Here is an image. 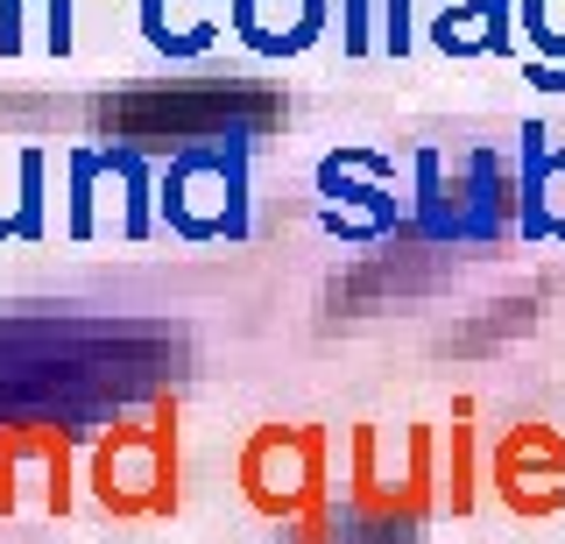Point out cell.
<instances>
[{
	"label": "cell",
	"mask_w": 565,
	"mask_h": 544,
	"mask_svg": "<svg viewBox=\"0 0 565 544\" xmlns=\"http://www.w3.org/2000/svg\"><path fill=\"white\" fill-rule=\"evenodd\" d=\"M241 481H247V502L276 523H297L305 516V544H318L326 516H318V431H262L241 460Z\"/></svg>",
	"instance_id": "cell-1"
},
{
	"label": "cell",
	"mask_w": 565,
	"mask_h": 544,
	"mask_svg": "<svg viewBox=\"0 0 565 544\" xmlns=\"http://www.w3.org/2000/svg\"><path fill=\"white\" fill-rule=\"evenodd\" d=\"M241 156L234 149H191L170 163L163 178V213L177 234L205 241V234H247V213H241Z\"/></svg>",
	"instance_id": "cell-2"
},
{
	"label": "cell",
	"mask_w": 565,
	"mask_h": 544,
	"mask_svg": "<svg viewBox=\"0 0 565 544\" xmlns=\"http://www.w3.org/2000/svg\"><path fill=\"white\" fill-rule=\"evenodd\" d=\"M494 488L516 516H552L565 509V446L544 425H523L494 460Z\"/></svg>",
	"instance_id": "cell-3"
},
{
	"label": "cell",
	"mask_w": 565,
	"mask_h": 544,
	"mask_svg": "<svg viewBox=\"0 0 565 544\" xmlns=\"http://www.w3.org/2000/svg\"><path fill=\"white\" fill-rule=\"evenodd\" d=\"M326 0H234V29L247 50L262 57H297L305 43H318Z\"/></svg>",
	"instance_id": "cell-4"
},
{
	"label": "cell",
	"mask_w": 565,
	"mask_h": 544,
	"mask_svg": "<svg viewBox=\"0 0 565 544\" xmlns=\"http://www.w3.org/2000/svg\"><path fill=\"white\" fill-rule=\"evenodd\" d=\"M523 234L565 241V149H544V128H523Z\"/></svg>",
	"instance_id": "cell-5"
},
{
	"label": "cell",
	"mask_w": 565,
	"mask_h": 544,
	"mask_svg": "<svg viewBox=\"0 0 565 544\" xmlns=\"http://www.w3.org/2000/svg\"><path fill=\"white\" fill-rule=\"evenodd\" d=\"M523 29H530V50L565 57V8H558V0H523ZM552 93H565V64H558Z\"/></svg>",
	"instance_id": "cell-6"
},
{
	"label": "cell",
	"mask_w": 565,
	"mask_h": 544,
	"mask_svg": "<svg viewBox=\"0 0 565 544\" xmlns=\"http://www.w3.org/2000/svg\"><path fill=\"white\" fill-rule=\"evenodd\" d=\"M382 43L396 50V57L411 50V0H388V29H382Z\"/></svg>",
	"instance_id": "cell-7"
}]
</instances>
